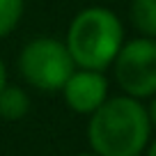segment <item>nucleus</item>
<instances>
[{
  "instance_id": "3",
  "label": "nucleus",
  "mask_w": 156,
  "mask_h": 156,
  "mask_svg": "<svg viewBox=\"0 0 156 156\" xmlns=\"http://www.w3.org/2000/svg\"><path fill=\"white\" fill-rule=\"evenodd\" d=\"M76 69L69 48L55 37H34L19 53V71L28 85L41 92H60Z\"/></svg>"
},
{
  "instance_id": "6",
  "label": "nucleus",
  "mask_w": 156,
  "mask_h": 156,
  "mask_svg": "<svg viewBox=\"0 0 156 156\" xmlns=\"http://www.w3.org/2000/svg\"><path fill=\"white\" fill-rule=\"evenodd\" d=\"M30 110V97L23 87L9 85L0 90V119L5 122H19Z\"/></svg>"
},
{
  "instance_id": "1",
  "label": "nucleus",
  "mask_w": 156,
  "mask_h": 156,
  "mask_svg": "<svg viewBox=\"0 0 156 156\" xmlns=\"http://www.w3.org/2000/svg\"><path fill=\"white\" fill-rule=\"evenodd\" d=\"M151 122L140 99L108 97L90 115L87 140L99 156H140L149 142Z\"/></svg>"
},
{
  "instance_id": "2",
  "label": "nucleus",
  "mask_w": 156,
  "mask_h": 156,
  "mask_svg": "<svg viewBox=\"0 0 156 156\" xmlns=\"http://www.w3.org/2000/svg\"><path fill=\"white\" fill-rule=\"evenodd\" d=\"M64 44L76 67L106 71L124 44L122 19L108 7H85L71 19Z\"/></svg>"
},
{
  "instance_id": "8",
  "label": "nucleus",
  "mask_w": 156,
  "mask_h": 156,
  "mask_svg": "<svg viewBox=\"0 0 156 156\" xmlns=\"http://www.w3.org/2000/svg\"><path fill=\"white\" fill-rule=\"evenodd\" d=\"M25 0H0V39L9 37L23 16Z\"/></svg>"
},
{
  "instance_id": "12",
  "label": "nucleus",
  "mask_w": 156,
  "mask_h": 156,
  "mask_svg": "<svg viewBox=\"0 0 156 156\" xmlns=\"http://www.w3.org/2000/svg\"><path fill=\"white\" fill-rule=\"evenodd\" d=\"M76 156H99V154H94V151H90V154H76Z\"/></svg>"
},
{
  "instance_id": "5",
  "label": "nucleus",
  "mask_w": 156,
  "mask_h": 156,
  "mask_svg": "<svg viewBox=\"0 0 156 156\" xmlns=\"http://www.w3.org/2000/svg\"><path fill=\"white\" fill-rule=\"evenodd\" d=\"M60 92L64 97V103L73 112H78V115H92L108 99V78L99 69L76 67Z\"/></svg>"
},
{
  "instance_id": "11",
  "label": "nucleus",
  "mask_w": 156,
  "mask_h": 156,
  "mask_svg": "<svg viewBox=\"0 0 156 156\" xmlns=\"http://www.w3.org/2000/svg\"><path fill=\"white\" fill-rule=\"evenodd\" d=\"M145 151H147V156H156V138H154L151 142H147Z\"/></svg>"
},
{
  "instance_id": "9",
  "label": "nucleus",
  "mask_w": 156,
  "mask_h": 156,
  "mask_svg": "<svg viewBox=\"0 0 156 156\" xmlns=\"http://www.w3.org/2000/svg\"><path fill=\"white\" fill-rule=\"evenodd\" d=\"M147 115H149V122H151V126H156V94H151V97H149Z\"/></svg>"
},
{
  "instance_id": "4",
  "label": "nucleus",
  "mask_w": 156,
  "mask_h": 156,
  "mask_svg": "<svg viewBox=\"0 0 156 156\" xmlns=\"http://www.w3.org/2000/svg\"><path fill=\"white\" fill-rule=\"evenodd\" d=\"M112 76L124 94L133 99H149L156 94V39L140 37L126 41L112 60Z\"/></svg>"
},
{
  "instance_id": "7",
  "label": "nucleus",
  "mask_w": 156,
  "mask_h": 156,
  "mask_svg": "<svg viewBox=\"0 0 156 156\" xmlns=\"http://www.w3.org/2000/svg\"><path fill=\"white\" fill-rule=\"evenodd\" d=\"M129 19L140 37L156 39V0H131Z\"/></svg>"
},
{
  "instance_id": "10",
  "label": "nucleus",
  "mask_w": 156,
  "mask_h": 156,
  "mask_svg": "<svg viewBox=\"0 0 156 156\" xmlns=\"http://www.w3.org/2000/svg\"><path fill=\"white\" fill-rule=\"evenodd\" d=\"M7 85V67H5V62H2V58H0V90Z\"/></svg>"
}]
</instances>
